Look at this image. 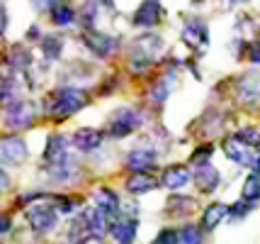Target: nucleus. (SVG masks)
<instances>
[{
  "label": "nucleus",
  "mask_w": 260,
  "mask_h": 244,
  "mask_svg": "<svg viewBox=\"0 0 260 244\" xmlns=\"http://www.w3.org/2000/svg\"><path fill=\"white\" fill-rule=\"evenodd\" d=\"M85 105V95L78 88H58L54 95L46 100V115L54 122H66L68 117L76 110H80Z\"/></svg>",
  "instance_id": "obj_1"
},
{
  "label": "nucleus",
  "mask_w": 260,
  "mask_h": 244,
  "mask_svg": "<svg viewBox=\"0 0 260 244\" xmlns=\"http://www.w3.org/2000/svg\"><path fill=\"white\" fill-rule=\"evenodd\" d=\"M141 125H144V120H141V115L136 113L134 107H119L112 115V120L107 122L105 134H107L110 140H124V137H129V134H132L134 129H139Z\"/></svg>",
  "instance_id": "obj_2"
},
{
  "label": "nucleus",
  "mask_w": 260,
  "mask_h": 244,
  "mask_svg": "<svg viewBox=\"0 0 260 244\" xmlns=\"http://www.w3.org/2000/svg\"><path fill=\"white\" fill-rule=\"evenodd\" d=\"M27 220L39 234L51 232L58 225V212L54 205H46V203H37L34 208L27 210Z\"/></svg>",
  "instance_id": "obj_3"
},
{
  "label": "nucleus",
  "mask_w": 260,
  "mask_h": 244,
  "mask_svg": "<svg viewBox=\"0 0 260 244\" xmlns=\"http://www.w3.org/2000/svg\"><path fill=\"white\" fill-rule=\"evenodd\" d=\"M236 91H238V100L246 103L248 107L260 105V73H255V71L243 73V76L238 78Z\"/></svg>",
  "instance_id": "obj_4"
},
{
  "label": "nucleus",
  "mask_w": 260,
  "mask_h": 244,
  "mask_svg": "<svg viewBox=\"0 0 260 244\" xmlns=\"http://www.w3.org/2000/svg\"><path fill=\"white\" fill-rule=\"evenodd\" d=\"M182 42L187 47H194V49H207L209 44V30L202 20H190V22L182 27Z\"/></svg>",
  "instance_id": "obj_5"
},
{
  "label": "nucleus",
  "mask_w": 260,
  "mask_h": 244,
  "mask_svg": "<svg viewBox=\"0 0 260 244\" xmlns=\"http://www.w3.org/2000/svg\"><path fill=\"white\" fill-rule=\"evenodd\" d=\"M224 151H226V156L231 161L241 164V166H253V164H255V154L250 149V144L241 142L238 137H229V140L224 142Z\"/></svg>",
  "instance_id": "obj_6"
},
{
  "label": "nucleus",
  "mask_w": 260,
  "mask_h": 244,
  "mask_svg": "<svg viewBox=\"0 0 260 244\" xmlns=\"http://www.w3.org/2000/svg\"><path fill=\"white\" fill-rule=\"evenodd\" d=\"M27 156V144L20 137H3L0 140V161L22 164Z\"/></svg>",
  "instance_id": "obj_7"
},
{
  "label": "nucleus",
  "mask_w": 260,
  "mask_h": 244,
  "mask_svg": "<svg viewBox=\"0 0 260 244\" xmlns=\"http://www.w3.org/2000/svg\"><path fill=\"white\" fill-rule=\"evenodd\" d=\"M32 103L27 100H12V105L5 113V120H8V127H27L32 125Z\"/></svg>",
  "instance_id": "obj_8"
},
{
  "label": "nucleus",
  "mask_w": 260,
  "mask_h": 244,
  "mask_svg": "<svg viewBox=\"0 0 260 244\" xmlns=\"http://www.w3.org/2000/svg\"><path fill=\"white\" fill-rule=\"evenodd\" d=\"M156 151L148 149V147H136V149L129 151V156H126V166L132 169V171H151L153 166H156Z\"/></svg>",
  "instance_id": "obj_9"
},
{
  "label": "nucleus",
  "mask_w": 260,
  "mask_h": 244,
  "mask_svg": "<svg viewBox=\"0 0 260 244\" xmlns=\"http://www.w3.org/2000/svg\"><path fill=\"white\" fill-rule=\"evenodd\" d=\"M160 20V3L158 0H144L134 12L136 27H153Z\"/></svg>",
  "instance_id": "obj_10"
},
{
  "label": "nucleus",
  "mask_w": 260,
  "mask_h": 244,
  "mask_svg": "<svg viewBox=\"0 0 260 244\" xmlns=\"http://www.w3.org/2000/svg\"><path fill=\"white\" fill-rule=\"evenodd\" d=\"M136 230H139V225L132 218H122L110 225V234L117 244H132L136 239Z\"/></svg>",
  "instance_id": "obj_11"
},
{
  "label": "nucleus",
  "mask_w": 260,
  "mask_h": 244,
  "mask_svg": "<svg viewBox=\"0 0 260 244\" xmlns=\"http://www.w3.org/2000/svg\"><path fill=\"white\" fill-rule=\"evenodd\" d=\"M73 144H76V149L80 151H92L98 149L102 144V132L92 127H80L76 134H73Z\"/></svg>",
  "instance_id": "obj_12"
},
{
  "label": "nucleus",
  "mask_w": 260,
  "mask_h": 244,
  "mask_svg": "<svg viewBox=\"0 0 260 244\" xmlns=\"http://www.w3.org/2000/svg\"><path fill=\"white\" fill-rule=\"evenodd\" d=\"M160 183L166 188H182L190 183V171L185 169V166H168L166 171H163V178H160Z\"/></svg>",
  "instance_id": "obj_13"
},
{
  "label": "nucleus",
  "mask_w": 260,
  "mask_h": 244,
  "mask_svg": "<svg viewBox=\"0 0 260 244\" xmlns=\"http://www.w3.org/2000/svg\"><path fill=\"white\" fill-rule=\"evenodd\" d=\"M85 44L98 54V57H110L117 47V42H114L112 37H105V35H98V32H90V35H85Z\"/></svg>",
  "instance_id": "obj_14"
},
{
  "label": "nucleus",
  "mask_w": 260,
  "mask_h": 244,
  "mask_svg": "<svg viewBox=\"0 0 260 244\" xmlns=\"http://www.w3.org/2000/svg\"><path fill=\"white\" fill-rule=\"evenodd\" d=\"M95 208L102 210L105 215H114L119 210V198L110 188H98V193H95Z\"/></svg>",
  "instance_id": "obj_15"
},
{
  "label": "nucleus",
  "mask_w": 260,
  "mask_h": 244,
  "mask_svg": "<svg viewBox=\"0 0 260 244\" xmlns=\"http://www.w3.org/2000/svg\"><path fill=\"white\" fill-rule=\"evenodd\" d=\"M194 181H197V186L202 188V191H212V188H216V183H219V174H216L214 166L202 164V166H197V171H194Z\"/></svg>",
  "instance_id": "obj_16"
},
{
  "label": "nucleus",
  "mask_w": 260,
  "mask_h": 244,
  "mask_svg": "<svg viewBox=\"0 0 260 244\" xmlns=\"http://www.w3.org/2000/svg\"><path fill=\"white\" fill-rule=\"evenodd\" d=\"M158 186L156 183V178H151L146 176L144 171H136L129 181H126V188H129V193H136V196H141V193H148V191H153V188Z\"/></svg>",
  "instance_id": "obj_17"
},
{
  "label": "nucleus",
  "mask_w": 260,
  "mask_h": 244,
  "mask_svg": "<svg viewBox=\"0 0 260 244\" xmlns=\"http://www.w3.org/2000/svg\"><path fill=\"white\" fill-rule=\"evenodd\" d=\"M51 15H54V24L56 27H71V24L76 22V10L66 5V3H58L51 8Z\"/></svg>",
  "instance_id": "obj_18"
},
{
  "label": "nucleus",
  "mask_w": 260,
  "mask_h": 244,
  "mask_svg": "<svg viewBox=\"0 0 260 244\" xmlns=\"http://www.w3.org/2000/svg\"><path fill=\"white\" fill-rule=\"evenodd\" d=\"M226 215V208L221 205V203H214V205H209V208L204 210V218H202V225L207 227V230H212V227H216L219 222H221V218Z\"/></svg>",
  "instance_id": "obj_19"
},
{
  "label": "nucleus",
  "mask_w": 260,
  "mask_h": 244,
  "mask_svg": "<svg viewBox=\"0 0 260 244\" xmlns=\"http://www.w3.org/2000/svg\"><path fill=\"white\" fill-rule=\"evenodd\" d=\"M178 244H202V234H200L197 227L187 225V227H182L178 232Z\"/></svg>",
  "instance_id": "obj_20"
},
{
  "label": "nucleus",
  "mask_w": 260,
  "mask_h": 244,
  "mask_svg": "<svg viewBox=\"0 0 260 244\" xmlns=\"http://www.w3.org/2000/svg\"><path fill=\"white\" fill-rule=\"evenodd\" d=\"M42 49H44L46 59H58L61 49H63V39H56V37H46L42 42Z\"/></svg>",
  "instance_id": "obj_21"
},
{
  "label": "nucleus",
  "mask_w": 260,
  "mask_h": 244,
  "mask_svg": "<svg viewBox=\"0 0 260 244\" xmlns=\"http://www.w3.org/2000/svg\"><path fill=\"white\" fill-rule=\"evenodd\" d=\"M243 198H246V200L260 198V176H250L248 181H246V186H243Z\"/></svg>",
  "instance_id": "obj_22"
},
{
  "label": "nucleus",
  "mask_w": 260,
  "mask_h": 244,
  "mask_svg": "<svg viewBox=\"0 0 260 244\" xmlns=\"http://www.w3.org/2000/svg\"><path fill=\"white\" fill-rule=\"evenodd\" d=\"M212 151H214V147H212V144H202V147H197V149L192 151V164H194V166L209 164V156H212Z\"/></svg>",
  "instance_id": "obj_23"
},
{
  "label": "nucleus",
  "mask_w": 260,
  "mask_h": 244,
  "mask_svg": "<svg viewBox=\"0 0 260 244\" xmlns=\"http://www.w3.org/2000/svg\"><path fill=\"white\" fill-rule=\"evenodd\" d=\"M236 137H238L241 142H246V144H250V147H255V144L260 142V132H258L255 127H243V129H241V132L236 134Z\"/></svg>",
  "instance_id": "obj_24"
},
{
  "label": "nucleus",
  "mask_w": 260,
  "mask_h": 244,
  "mask_svg": "<svg viewBox=\"0 0 260 244\" xmlns=\"http://www.w3.org/2000/svg\"><path fill=\"white\" fill-rule=\"evenodd\" d=\"M153 244H178V230H173V227L160 230L158 237L153 239Z\"/></svg>",
  "instance_id": "obj_25"
},
{
  "label": "nucleus",
  "mask_w": 260,
  "mask_h": 244,
  "mask_svg": "<svg viewBox=\"0 0 260 244\" xmlns=\"http://www.w3.org/2000/svg\"><path fill=\"white\" fill-rule=\"evenodd\" d=\"M248 61L255 64V66H260V42H253L248 47Z\"/></svg>",
  "instance_id": "obj_26"
},
{
  "label": "nucleus",
  "mask_w": 260,
  "mask_h": 244,
  "mask_svg": "<svg viewBox=\"0 0 260 244\" xmlns=\"http://www.w3.org/2000/svg\"><path fill=\"white\" fill-rule=\"evenodd\" d=\"M58 3H63V0H34V8H54V5H58Z\"/></svg>",
  "instance_id": "obj_27"
},
{
  "label": "nucleus",
  "mask_w": 260,
  "mask_h": 244,
  "mask_svg": "<svg viewBox=\"0 0 260 244\" xmlns=\"http://www.w3.org/2000/svg\"><path fill=\"white\" fill-rule=\"evenodd\" d=\"M10 218H8V215H0V234L3 232H8V230H10Z\"/></svg>",
  "instance_id": "obj_28"
},
{
  "label": "nucleus",
  "mask_w": 260,
  "mask_h": 244,
  "mask_svg": "<svg viewBox=\"0 0 260 244\" xmlns=\"http://www.w3.org/2000/svg\"><path fill=\"white\" fill-rule=\"evenodd\" d=\"M226 8H234V5H241V3H246V0H221Z\"/></svg>",
  "instance_id": "obj_29"
},
{
  "label": "nucleus",
  "mask_w": 260,
  "mask_h": 244,
  "mask_svg": "<svg viewBox=\"0 0 260 244\" xmlns=\"http://www.w3.org/2000/svg\"><path fill=\"white\" fill-rule=\"evenodd\" d=\"M3 27H5V10H3V5H0V32H3Z\"/></svg>",
  "instance_id": "obj_30"
},
{
  "label": "nucleus",
  "mask_w": 260,
  "mask_h": 244,
  "mask_svg": "<svg viewBox=\"0 0 260 244\" xmlns=\"http://www.w3.org/2000/svg\"><path fill=\"white\" fill-rule=\"evenodd\" d=\"M253 166H255V169L260 171V156H255V164H253Z\"/></svg>",
  "instance_id": "obj_31"
}]
</instances>
